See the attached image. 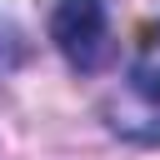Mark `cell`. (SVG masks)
Here are the masks:
<instances>
[{
    "label": "cell",
    "instance_id": "obj_1",
    "mask_svg": "<svg viewBox=\"0 0 160 160\" xmlns=\"http://www.w3.org/2000/svg\"><path fill=\"white\" fill-rule=\"evenodd\" d=\"M105 125L135 145H160V20L140 35V50L120 85L105 95Z\"/></svg>",
    "mask_w": 160,
    "mask_h": 160
},
{
    "label": "cell",
    "instance_id": "obj_2",
    "mask_svg": "<svg viewBox=\"0 0 160 160\" xmlns=\"http://www.w3.org/2000/svg\"><path fill=\"white\" fill-rule=\"evenodd\" d=\"M50 40L65 55L70 70L95 75L110 55V10H105V0H55Z\"/></svg>",
    "mask_w": 160,
    "mask_h": 160
}]
</instances>
